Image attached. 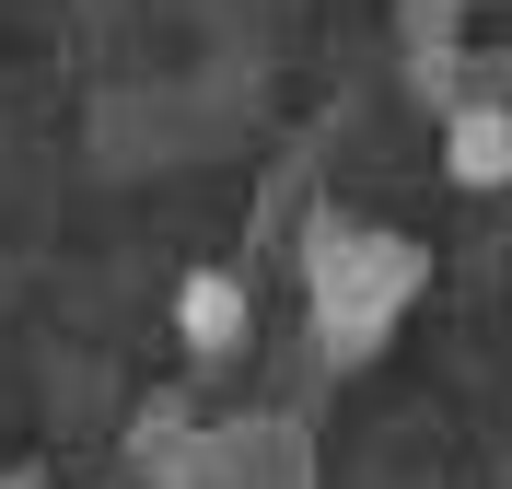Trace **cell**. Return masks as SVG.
Returning a JSON list of instances; mask_svg holds the SVG:
<instances>
[{
  "label": "cell",
  "mask_w": 512,
  "mask_h": 489,
  "mask_svg": "<svg viewBox=\"0 0 512 489\" xmlns=\"http://www.w3.org/2000/svg\"><path fill=\"white\" fill-rule=\"evenodd\" d=\"M245 326H256L245 280H233V268H187V292H175V338H187L198 361H233V350H245Z\"/></svg>",
  "instance_id": "1"
},
{
  "label": "cell",
  "mask_w": 512,
  "mask_h": 489,
  "mask_svg": "<svg viewBox=\"0 0 512 489\" xmlns=\"http://www.w3.org/2000/svg\"><path fill=\"white\" fill-rule=\"evenodd\" d=\"M443 163H454V187H512V117L501 105H466L454 140H443Z\"/></svg>",
  "instance_id": "2"
}]
</instances>
